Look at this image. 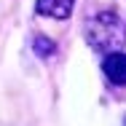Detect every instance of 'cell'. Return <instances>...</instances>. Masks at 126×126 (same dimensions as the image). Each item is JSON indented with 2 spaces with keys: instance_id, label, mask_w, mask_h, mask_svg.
Returning <instances> with one entry per match:
<instances>
[{
  "instance_id": "6da1fadb",
  "label": "cell",
  "mask_w": 126,
  "mask_h": 126,
  "mask_svg": "<svg viewBox=\"0 0 126 126\" xmlns=\"http://www.w3.org/2000/svg\"><path fill=\"white\" fill-rule=\"evenodd\" d=\"M83 32H86L89 46L99 54L121 51L126 46V24L113 11H102V14H94L91 19H86Z\"/></svg>"
},
{
  "instance_id": "7a4b0ae2",
  "label": "cell",
  "mask_w": 126,
  "mask_h": 126,
  "mask_svg": "<svg viewBox=\"0 0 126 126\" xmlns=\"http://www.w3.org/2000/svg\"><path fill=\"white\" fill-rule=\"evenodd\" d=\"M102 73L113 86H126V54L124 51H110L105 54Z\"/></svg>"
},
{
  "instance_id": "277c9868",
  "label": "cell",
  "mask_w": 126,
  "mask_h": 126,
  "mask_svg": "<svg viewBox=\"0 0 126 126\" xmlns=\"http://www.w3.org/2000/svg\"><path fill=\"white\" fill-rule=\"evenodd\" d=\"M32 48H35V54H38V56L48 59L51 54L56 51V43H54V40H48L46 35H35V40H32Z\"/></svg>"
},
{
  "instance_id": "3957f363",
  "label": "cell",
  "mask_w": 126,
  "mask_h": 126,
  "mask_svg": "<svg viewBox=\"0 0 126 126\" xmlns=\"http://www.w3.org/2000/svg\"><path fill=\"white\" fill-rule=\"evenodd\" d=\"M75 8V0H38L35 11L40 16H51V19H67Z\"/></svg>"
}]
</instances>
